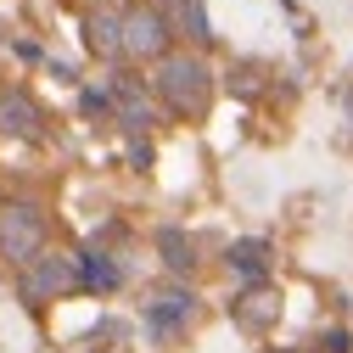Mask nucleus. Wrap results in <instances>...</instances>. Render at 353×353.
Here are the masks:
<instances>
[{"mask_svg": "<svg viewBox=\"0 0 353 353\" xmlns=\"http://www.w3.org/2000/svg\"><path fill=\"white\" fill-rule=\"evenodd\" d=\"M157 96L180 112V118H202L208 112V101H213V73H208V62L196 57V51H180V57H163L157 62Z\"/></svg>", "mask_w": 353, "mask_h": 353, "instance_id": "f257e3e1", "label": "nucleus"}, {"mask_svg": "<svg viewBox=\"0 0 353 353\" xmlns=\"http://www.w3.org/2000/svg\"><path fill=\"white\" fill-rule=\"evenodd\" d=\"M46 252V208L39 202H0V258L12 270H28V263Z\"/></svg>", "mask_w": 353, "mask_h": 353, "instance_id": "f03ea898", "label": "nucleus"}, {"mask_svg": "<svg viewBox=\"0 0 353 353\" xmlns=\"http://www.w3.org/2000/svg\"><path fill=\"white\" fill-rule=\"evenodd\" d=\"M79 286V252H39L23 270V297L39 308L46 297H62Z\"/></svg>", "mask_w": 353, "mask_h": 353, "instance_id": "7ed1b4c3", "label": "nucleus"}, {"mask_svg": "<svg viewBox=\"0 0 353 353\" xmlns=\"http://www.w3.org/2000/svg\"><path fill=\"white\" fill-rule=\"evenodd\" d=\"M168 17L152 12V6H129L123 12V57H135V62H163L168 57Z\"/></svg>", "mask_w": 353, "mask_h": 353, "instance_id": "20e7f679", "label": "nucleus"}, {"mask_svg": "<svg viewBox=\"0 0 353 353\" xmlns=\"http://www.w3.org/2000/svg\"><path fill=\"white\" fill-rule=\"evenodd\" d=\"M141 320H146V331H152L157 342H168V336H180V331H185V325L196 320V297H191L185 286H168V292L146 297Z\"/></svg>", "mask_w": 353, "mask_h": 353, "instance_id": "39448f33", "label": "nucleus"}, {"mask_svg": "<svg viewBox=\"0 0 353 353\" xmlns=\"http://www.w3.org/2000/svg\"><path fill=\"white\" fill-rule=\"evenodd\" d=\"M0 135H23V141H46V112L28 90H6L0 96Z\"/></svg>", "mask_w": 353, "mask_h": 353, "instance_id": "423d86ee", "label": "nucleus"}, {"mask_svg": "<svg viewBox=\"0 0 353 353\" xmlns=\"http://www.w3.org/2000/svg\"><path fill=\"white\" fill-rule=\"evenodd\" d=\"M107 96H112V107H118V118H123L129 129H146V123H152V101H146V84H141V79L123 73Z\"/></svg>", "mask_w": 353, "mask_h": 353, "instance_id": "0eeeda50", "label": "nucleus"}, {"mask_svg": "<svg viewBox=\"0 0 353 353\" xmlns=\"http://www.w3.org/2000/svg\"><path fill=\"white\" fill-rule=\"evenodd\" d=\"M84 39L96 57H123V12H90L84 17Z\"/></svg>", "mask_w": 353, "mask_h": 353, "instance_id": "6e6552de", "label": "nucleus"}, {"mask_svg": "<svg viewBox=\"0 0 353 353\" xmlns=\"http://www.w3.org/2000/svg\"><path fill=\"white\" fill-rule=\"evenodd\" d=\"M79 286L84 292H118L123 286V263L107 252H79Z\"/></svg>", "mask_w": 353, "mask_h": 353, "instance_id": "1a4fd4ad", "label": "nucleus"}, {"mask_svg": "<svg viewBox=\"0 0 353 353\" xmlns=\"http://www.w3.org/2000/svg\"><path fill=\"white\" fill-rule=\"evenodd\" d=\"M230 314H236V325H241V331H270V325H275V314H281V303H275L270 292H247V297H236Z\"/></svg>", "mask_w": 353, "mask_h": 353, "instance_id": "9d476101", "label": "nucleus"}, {"mask_svg": "<svg viewBox=\"0 0 353 353\" xmlns=\"http://www.w3.org/2000/svg\"><path fill=\"white\" fill-rule=\"evenodd\" d=\"M230 270H236L241 281H263V270H270V241H258V236L236 241V247H230Z\"/></svg>", "mask_w": 353, "mask_h": 353, "instance_id": "9b49d317", "label": "nucleus"}, {"mask_svg": "<svg viewBox=\"0 0 353 353\" xmlns=\"http://www.w3.org/2000/svg\"><path fill=\"white\" fill-rule=\"evenodd\" d=\"M157 247L168 252V270H191V263H196V247H191V236H180V230H157Z\"/></svg>", "mask_w": 353, "mask_h": 353, "instance_id": "f8f14e48", "label": "nucleus"}, {"mask_svg": "<svg viewBox=\"0 0 353 353\" xmlns=\"http://www.w3.org/2000/svg\"><path fill=\"white\" fill-rule=\"evenodd\" d=\"M180 17H185V28H191V39L196 46H208V12H202V0H180Z\"/></svg>", "mask_w": 353, "mask_h": 353, "instance_id": "ddd939ff", "label": "nucleus"}, {"mask_svg": "<svg viewBox=\"0 0 353 353\" xmlns=\"http://www.w3.org/2000/svg\"><path fill=\"white\" fill-rule=\"evenodd\" d=\"M325 353H347V331H331L325 336Z\"/></svg>", "mask_w": 353, "mask_h": 353, "instance_id": "4468645a", "label": "nucleus"}, {"mask_svg": "<svg viewBox=\"0 0 353 353\" xmlns=\"http://www.w3.org/2000/svg\"><path fill=\"white\" fill-rule=\"evenodd\" d=\"M275 353H286V347H275Z\"/></svg>", "mask_w": 353, "mask_h": 353, "instance_id": "2eb2a0df", "label": "nucleus"}]
</instances>
